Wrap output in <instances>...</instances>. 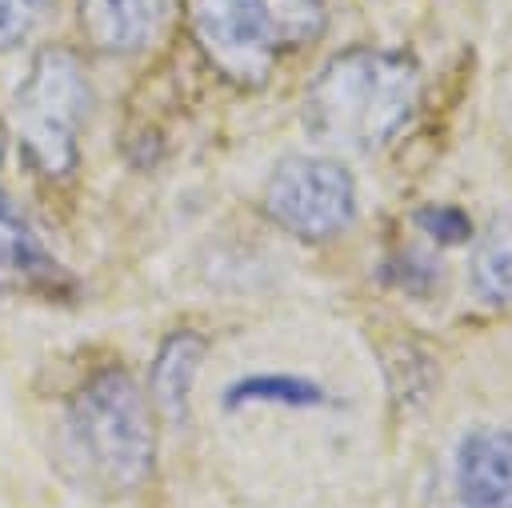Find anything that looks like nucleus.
<instances>
[{"instance_id": "12", "label": "nucleus", "mask_w": 512, "mask_h": 508, "mask_svg": "<svg viewBox=\"0 0 512 508\" xmlns=\"http://www.w3.org/2000/svg\"><path fill=\"white\" fill-rule=\"evenodd\" d=\"M268 20L276 28L280 48H304L324 28V4L320 0H264Z\"/></svg>"}, {"instance_id": "2", "label": "nucleus", "mask_w": 512, "mask_h": 508, "mask_svg": "<svg viewBox=\"0 0 512 508\" xmlns=\"http://www.w3.org/2000/svg\"><path fill=\"white\" fill-rule=\"evenodd\" d=\"M68 444L84 472L108 496L140 488L156 464V420L148 392L124 368H100L88 376L64 412Z\"/></svg>"}, {"instance_id": "13", "label": "nucleus", "mask_w": 512, "mask_h": 508, "mask_svg": "<svg viewBox=\"0 0 512 508\" xmlns=\"http://www.w3.org/2000/svg\"><path fill=\"white\" fill-rule=\"evenodd\" d=\"M48 0H0V52L28 40V32L44 20Z\"/></svg>"}, {"instance_id": "3", "label": "nucleus", "mask_w": 512, "mask_h": 508, "mask_svg": "<svg viewBox=\"0 0 512 508\" xmlns=\"http://www.w3.org/2000/svg\"><path fill=\"white\" fill-rule=\"evenodd\" d=\"M92 108V88L68 48H40L16 96V128L36 172L60 180L76 168L80 132Z\"/></svg>"}, {"instance_id": "11", "label": "nucleus", "mask_w": 512, "mask_h": 508, "mask_svg": "<svg viewBox=\"0 0 512 508\" xmlns=\"http://www.w3.org/2000/svg\"><path fill=\"white\" fill-rule=\"evenodd\" d=\"M472 284L484 300H512V224H492L472 256Z\"/></svg>"}, {"instance_id": "6", "label": "nucleus", "mask_w": 512, "mask_h": 508, "mask_svg": "<svg viewBox=\"0 0 512 508\" xmlns=\"http://www.w3.org/2000/svg\"><path fill=\"white\" fill-rule=\"evenodd\" d=\"M0 292L32 296V300L72 296L68 268L48 252L32 220L4 192H0Z\"/></svg>"}, {"instance_id": "4", "label": "nucleus", "mask_w": 512, "mask_h": 508, "mask_svg": "<svg viewBox=\"0 0 512 508\" xmlns=\"http://www.w3.org/2000/svg\"><path fill=\"white\" fill-rule=\"evenodd\" d=\"M264 212L300 240H332L356 216L352 172L324 156H288L264 184Z\"/></svg>"}, {"instance_id": "15", "label": "nucleus", "mask_w": 512, "mask_h": 508, "mask_svg": "<svg viewBox=\"0 0 512 508\" xmlns=\"http://www.w3.org/2000/svg\"><path fill=\"white\" fill-rule=\"evenodd\" d=\"M4 148H8V132H4V124H0V160H4Z\"/></svg>"}, {"instance_id": "14", "label": "nucleus", "mask_w": 512, "mask_h": 508, "mask_svg": "<svg viewBox=\"0 0 512 508\" xmlns=\"http://www.w3.org/2000/svg\"><path fill=\"white\" fill-rule=\"evenodd\" d=\"M416 220H420V228H424V232L440 236L444 244H448V240H468V232H472L468 216H464V212H456V208H424Z\"/></svg>"}, {"instance_id": "10", "label": "nucleus", "mask_w": 512, "mask_h": 508, "mask_svg": "<svg viewBox=\"0 0 512 508\" xmlns=\"http://www.w3.org/2000/svg\"><path fill=\"white\" fill-rule=\"evenodd\" d=\"M328 392L308 380V376H284V372H264V376H240L224 388L220 404L224 408H248V404H288V408H312L324 404Z\"/></svg>"}, {"instance_id": "5", "label": "nucleus", "mask_w": 512, "mask_h": 508, "mask_svg": "<svg viewBox=\"0 0 512 508\" xmlns=\"http://www.w3.org/2000/svg\"><path fill=\"white\" fill-rule=\"evenodd\" d=\"M184 20L204 60L236 88H264L276 68V28L264 0H184Z\"/></svg>"}, {"instance_id": "1", "label": "nucleus", "mask_w": 512, "mask_h": 508, "mask_svg": "<svg viewBox=\"0 0 512 508\" xmlns=\"http://www.w3.org/2000/svg\"><path fill=\"white\" fill-rule=\"evenodd\" d=\"M420 68L404 52L348 48L332 56L304 92V124L344 152L384 148L416 112Z\"/></svg>"}, {"instance_id": "7", "label": "nucleus", "mask_w": 512, "mask_h": 508, "mask_svg": "<svg viewBox=\"0 0 512 508\" xmlns=\"http://www.w3.org/2000/svg\"><path fill=\"white\" fill-rule=\"evenodd\" d=\"M460 508H512V428H484L456 456Z\"/></svg>"}, {"instance_id": "8", "label": "nucleus", "mask_w": 512, "mask_h": 508, "mask_svg": "<svg viewBox=\"0 0 512 508\" xmlns=\"http://www.w3.org/2000/svg\"><path fill=\"white\" fill-rule=\"evenodd\" d=\"M168 4L172 0H80L76 20L96 52L128 56L156 36L160 20L168 16Z\"/></svg>"}, {"instance_id": "9", "label": "nucleus", "mask_w": 512, "mask_h": 508, "mask_svg": "<svg viewBox=\"0 0 512 508\" xmlns=\"http://www.w3.org/2000/svg\"><path fill=\"white\" fill-rule=\"evenodd\" d=\"M200 360H204V336H196V332H172V336H164V344H160V352L152 360L148 400L172 424H180L188 416V396H192Z\"/></svg>"}]
</instances>
